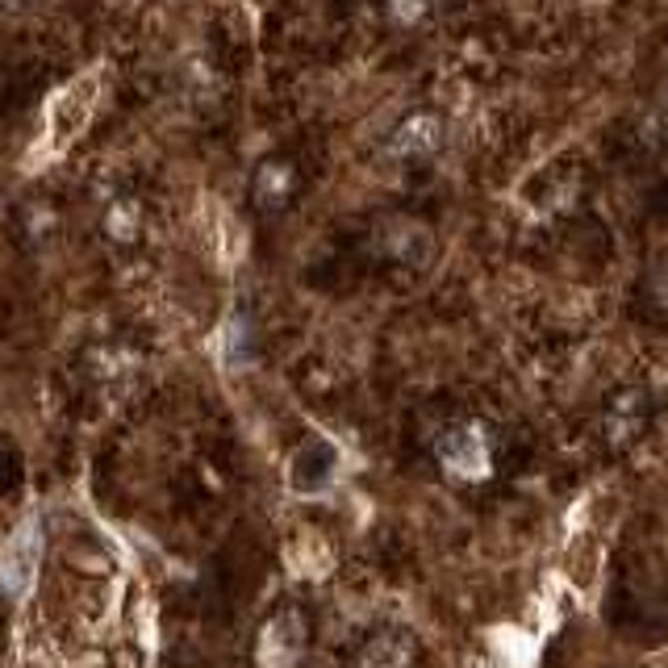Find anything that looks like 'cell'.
Instances as JSON below:
<instances>
[{"mask_svg": "<svg viewBox=\"0 0 668 668\" xmlns=\"http://www.w3.org/2000/svg\"><path fill=\"white\" fill-rule=\"evenodd\" d=\"M289 188H292V176L285 163H264V167H259V181H255L259 205H280V201L289 197Z\"/></svg>", "mask_w": 668, "mask_h": 668, "instance_id": "5", "label": "cell"}, {"mask_svg": "<svg viewBox=\"0 0 668 668\" xmlns=\"http://www.w3.org/2000/svg\"><path fill=\"white\" fill-rule=\"evenodd\" d=\"M439 134H443V126H439L434 117H427V113H418V117H410V122L398 130L393 146H398L401 155H427V151L439 146Z\"/></svg>", "mask_w": 668, "mask_h": 668, "instance_id": "3", "label": "cell"}, {"mask_svg": "<svg viewBox=\"0 0 668 668\" xmlns=\"http://www.w3.org/2000/svg\"><path fill=\"white\" fill-rule=\"evenodd\" d=\"M301 618L297 615H280L276 623L264 627L259 635V665L264 668H289L297 656H301Z\"/></svg>", "mask_w": 668, "mask_h": 668, "instance_id": "1", "label": "cell"}, {"mask_svg": "<svg viewBox=\"0 0 668 668\" xmlns=\"http://www.w3.org/2000/svg\"><path fill=\"white\" fill-rule=\"evenodd\" d=\"M0 668H4V602H0Z\"/></svg>", "mask_w": 668, "mask_h": 668, "instance_id": "6", "label": "cell"}, {"mask_svg": "<svg viewBox=\"0 0 668 668\" xmlns=\"http://www.w3.org/2000/svg\"><path fill=\"white\" fill-rule=\"evenodd\" d=\"M21 481H25V460H21L18 443L9 434H0V510H9L18 502Z\"/></svg>", "mask_w": 668, "mask_h": 668, "instance_id": "2", "label": "cell"}, {"mask_svg": "<svg viewBox=\"0 0 668 668\" xmlns=\"http://www.w3.org/2000/svg\"><path fill=\"white\" fill-rule=\"evenodd\" d=\"M648 405V398H639V393H631L627 401H618L615 410L606 414V434H610V443H627V439H635L639 434V427H644V418L639 414Z\"/></svg>", "mask_w": 668, "mask_h": 668, "instance_id": "4", "label": "cell"}]
</instances>
